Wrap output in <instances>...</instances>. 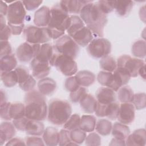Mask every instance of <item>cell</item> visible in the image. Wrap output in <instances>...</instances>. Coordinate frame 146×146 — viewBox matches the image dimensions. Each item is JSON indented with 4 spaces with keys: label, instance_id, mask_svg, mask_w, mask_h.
<instances>
[{
    "label": "cell",
    "instance_id": "50",
    "mask_svg": "<svg viewBox=\"0 0 146 146\" xmlns=\"http://www.w3.org/2000/svg\"><path fill=\"white\" fill-rule=\"evenodd\" d=\"M29 120V119L28 118L25 116L18 119L13 120V124L15 126V128H17L18 130L21 131H25L26 124L28 122Z\"/></svg>",
    "mask_w": 146,
    "mask_h": 146
},
{
    "label": "cell",
    "instance_id": "35",
    "mask_svg": "<svg viewBox=\"0 0 146 146\" xmlns=\"http://www.w3.org/2000/svg\"><path fill=\"white\" fill-rule=\"evenodd\" d=\"M132 54L137 58H145L146 55V43L145 40H138L134 42L132 46Z\"/></svg>",
    "mask_w": 146,
    "mask_h": 146
},
{
    "label": "cell",
    "instance_id": "7",
    "mask_svg": "<svg viewBox=\"0 0 146 146\" xmlns=\"http://www.w3.org/2000/svg\"><path fill=\"white\" fill-rule=\"evenodd\" d=\"M23 36L26 42L31 44L46 43L51 38L47 27H40L35 26H29L25 28Z\"/></svg>",
    "mask_w": 146,
    "mask_h": 146
},
{
    "label": "cell",
    "instance_id": "13",
    "mask_svg": "<svg viewBox=\"0 0 146 146\" xmlns=\"http://www.w3.org/2000/svg\"><path fill=\"white\" fill-rule=\"evenodd\" d=\"M135 116V108L130 103H122L119 107L117 119L119 121L124 124H131Z\"/></svg>",
    "mask_w": 146,
    "mask_h": 146
},
{
    "label": "cell",
    "instance_id": "15",
    "mask_svg": "<svg viewBox=\"0 0 146 146\" xmlns=\"http://www.w3.org/2000/svg\"><path fill=\"white\" fill-rule=\"evenodd\" d=\"M35 50L34 44L27 42L20 44L16 50L17 59L22 63H27L34 58Z\"/></svg>",
    "mask_w": 146,
    "mask_h": 146
},
{
    "label": "cell",
    "instance_id": "14",
    "mask_svg": "<svg viewBox=\"0 0 146 146\" xmlns=\"http://www.w3.org/2000/svg\"><path fill=\"white\" fill-rule=\"evenodd\" d=\"M130 78L131 76L126 71L117 67L112 72V80L108 88L114 91H117L121 87L126 84L129 82Z\"/></svg>",
    "mask_w": 146,
    "mask_h": 146
},
{
    "label": "cell",
    "instance_id": "21",
    "mask_svg": "<svg viewBox=\"0 0 146 146\" xmlns=\"http://www.w3.org/2000/svg\"><path fill=\"white\" fill-rule=\"evenodd\" d=\"M38 91L44 96L50 95L56 90L55 81L52 78L46 77L39 80L37 84Z\"/></svg>",
    "mask_w": 146,
    "mask_h": 146
},
{
    "label": "cell",
    "instance_id": "4",
    "mask_svg": "<svg viewBox=\"0 0 146 146\" xmlns=\"http://www.w3.org/2000/svg\"><path fill=\"white\" fill-rule=\"evenodd\" d=\"M71 24L67 30L68 35L79 46L85 47L93 39L94 35L90 30L85 26L80 17L71 15Z\"/></svg>",
    "mask_w": 146,
    "mask_h": 146
},
{
    "label": "cell",
    "instance_id": "5",
    "mask_svg": "<svg viewBox=\"0 0 146 146\" xmlns=\"http://www.w3.org/2000/svg\"><path fill=\"white\" fill-rule=\"evenodd\" d=\"M72 108L66 101L60 99L52 100L48 105L47 117L53 124H64L71 115Z\"/></svg>",
    "mask_w": 146,
    "mask_h": 146
},
{
    "label": "cell",
    "instance_id": "38",
    "mask_svg": "<svg viewBox=\"0 0 146 146\" xmlns=\"http://www.w3.org/2000/svg\"><path fill=\"white\" fill-rule=\"evenodd\" d=\"M120 105L116 102L111 103L107 105L106 110V116L111 120L117 119Z\"/></svg>",
    "mask_w": 146,
    "mask_h": 146
},
{
    "label": "cell",
    "instance_id": "54",
    "mask_svg": "<svg viewBox=\"0 0 146 146\" xmlns=\"http://www.w3.org/2000/svg\"><path fill=\"white\" fill-rule=\"evenodd\" d=\"M7 25L9 26V27L11 30V34L14 35H20L22 33L23 30L24 29V26H25L23 23L21 25H11L7 23Z\"/></svg>",
    "mask_w": 146,
    "mask_h": 146
},
{
    "label": "cell",
    "instance_id": "34",
    "mask_svg": "<svg viewBox=\"0 0 146 146\" xmlns=\"http://www.w3.org/2000/svg\"><path fill=\"white\" fill-rule=\"evenodd\" d=\"M99 64L100 68L103 71L107 72H113L117 68L116 62L112 56L109 55L102 58L99 62Z\"/></svg>",
    "mask_w": 146,
    "mask_h": 146
},
{
    "label": "cell",
    "instance_id": "12",
    "mask_svg": "<svg viewBox=\"0 0 146 146\" xmlns=\"http://www.w3.org/2000/svg\"><path fill=\"white\" fill-rule=\"evenodd\" d=\"M32 75L36 79L47 77L50 71V64L48 62L34 58L30 62Z\"/></svg>",
    "mask_w": 146,
    "mask_h": 146
},
{
    "label": "cell",
    "instance_id": "25",
    "mask_svg": "<svg viewBox=\"0 0 146 146\" xmlns=\"http://www.w3.org/2000/svg\"><path fill=\"white\" fill-rule=\"evenodd\" d=\"M75 77L80 86L82 87H88L92 84L95 80V74L87 70L80 71L76 72Z\"/></svg>",
    "mask_w": 146,
    "mask_h": 146
},
{
    "label": "cell",
    "instance_id": "18",
    "mask_svg": "<svg viewBox=\"0 0 146 146\" xmlns=\"http://www.w3.org/2000/svg\"><path fill=\"white\" fill-rule=\"evenodd\" d=\"M34 47L35 50L34 58L50 62L54 54L53 47L50 44H34Z\"/></svg>",
    "mask_w": 146,
    "mask_h": 146
},
{
    "label": "cell",
    "instance_id": "44",
    "mask_svg": "<svg viewBox=\"0 0 146 146\" xmlns=\"http://www.w3.org/2000/svg\"><path fill=\"white\" fill-rule=\"evenodd\" d=\"M14 70L17 74L19 84L25 82L30 75L29 70L25 66H20L17 67Z\"/></svg>",
    "mask_w": 146,
    "mask_h": 146
},
{
    "label": "cell",
    "instance_id": "28",
    "mask_svg": "<svg viewBox=\"0 0 146 146\" xmlns=\"http://www.w3.org/2000/svg\"><path fill=\"white\" fill-rule=\"evenodd\" d=\"M111 131L114 137L121 140H125L130 133V129L128 126L118 122L114 123Z\"/></svg>",
    "mask_w": 146,
    "mask_h": 146
},
{
    "label": "cell",
    "instance_id": "24",
    "mask_svg": "<svg viewBox=\"0 0 146 146\" xmlns=\"http://www.w3.org/2000/svg\"><path fill=\"white\" fill-rule=\"evenodd\" d=\"M97 100L91 94L86 93L79 101L82 110L86 113H92L95 112Z\"/></svg>",
    "mask_w": 146,
    "mask_h": 146
},
{
    "label": "cell",
    "instance_id": "55",
    "mask_svg": "<svg viewBox=\"0 0 146 146\" xmlns=\"http://www.w3.org/2000/svg\"><path fill=\"white\" fill-rule=\"evenodd\" d=\"M11 34V30L7 25L2 30H1V41H8Z\"/></svg>",
    "mask_w": 146,
    "mask_h": 146
},
{
    "label": "cell",
    "instance_id": "42",
    "mask_svg": "<svg viewBox=\"0 0 146 146\" xmlns=\"http://www.w3.org/2000/svg\"><path fill=\"white\" fill-rule=\"evenodd\" d=\"M100 11L107 15L115 9V1H99L96 2Z\"/></svg>",
    "mask_w": 146,
    "mask_h": 146
},
{
    "label": "cell",
    "instance_id": "47",
    "mask_svg": "<svg viewBox=\"0 0 146 146\" xmlns=\"http://www.w3.org/2000/svg\"><path fill=\"white\" fill-rule=\"evenodd\" d=\"M35 85H36V80L34 79V76L31 75H30V76L25 82L19 84V87L23 91H26L27 92L33 90Z\"/></svg>",
    "mask_w": 146,
    "mask_h": 146
},
{
    "label": "cell",
    "instance_id": "26",
    "mask_svg": "<svg viewBox=\"0 0 146 146\" xmlns=\"http://www.w3.org/2000/svg\"><path fill=\"white\" fill-rule=\"evenodd\" d=\"M44 131V124L38 120H29L25 127L26 133L32 136H40Z\"/></svg>",
    "mask_w": 146,
    "mask_h": 146
},
{
    "label": "cell",
    "instance_id": "27",
    "mask_svg": "<svg viewBox=\"0 0 146 146\" xmlns=\"http://www.w3.org/2000/svg\"><path fill=\"white\" fill-rule=\"evenodd\" d=\"M96 117L91 115H84L80 117L79 128L86 132H92L95 129Z\"/></svg>",
    "mask_w": 146,
    "mask_h": 146
},
{
    "label": "cell",
    "instance_id": "32",
    "mask_svg": "<svg viewBox=\"0 0 146 146\" xmlns=\"http://www.w3.org/2000/svg\"><path fill=\"white\" fill-rule=\"evenodd\" d=\"M9 115L11 119H18L25 116V106L21 103H11Z\"/></svg>",
    "mask_w": 146,
    "mask_h": 146
},
{
    "label": "cell",
    "instance_id": "16",
    "mask_svg": "<svg viewBox=\"0 0 146 146\" xmlns=\"http://www.w3.org/2000/svg\"><path fill=\"white\" fill-rule=\"evenodd\" d=\"M50 18L51 14L50 8L47 6H43L35 11L34 17V23L38 27H47Z\"/></svg>",
    "mask_w": 146,
    "mask_h": 146
},
{
    "label": "cell",
    "instance_id": "36",
    "mask_svg": "<svg viewBox=\"0 0 146 146\" xmlns=\"http://www.w3.org/2000/svg\"><path fill=\"white\" fill-rule=\"evenodd\" d=\"M112 125L111 121L107 119H100L96 123L95 129L97 132L102 136L108 135L111 131Z\"/></svg>",
    "mask_w": 146,
    "mask_h": 146
},
{
    "label": "cell",
    "instance_id": "49",
    "mask_svg": "<svg viewBox=\"0 0 146 146\" xmlns=\"http://www.w3.org/2000/svg\"><path fill=\"white\" fill-rule=\"evenodd\" d=\"M10 102H6L2 105H0V115L2 119L5 120H10L11 119L9 115V110L11 105Z\"/></svg>",
    "mask_w": 146,
    "mask_h": 146
},
{
    "label": "cell",
    "instance_id": "17",
    "mask_svg": "<svg viewBox=\"0 0 146 146\" xmlns=\"http://www.w3.org/2000/svg\"><path fill=\"white\" fill-rule=\"evenodd\" d=\"M92 2L91 1L80 0H66L61 1L59 5L62 9L68 14H78L83 7L87 3Z\"/></svg>",
    "mask_w": 146,
    "mask_h": 146
},
{
    "label": "cell",
    "instance_id": "11",
    "mask_svg": "<svg viewBox=\"0 0 146 146\" xmlns=\"http://www.w3.org/2000/svg\"><path fill=\"white\" fill-rule=\"evenodd\" d=\"M26 12L23 2L16 1L9 4L7 13L8 23L11 25H21L23 23Z\"/></svg>",
    "mask_w": 146,
    "mask_h": 146
},
{
    "label": "cell",
    "instance_id": "40",
    "mask_svg": "<svg viewBox=\"0 0 146 146\" xmlns=\"http://www.w3.org/2000/svg\"><path fill=\"white\" fill-rule=\"evenodd\" d=\"M97 80L101 85L108 87L112 80V72L105 71H100L97 76Z\"/></svg>",
    "mask_w": 146,
    "mask_h": 146
},
{
    "label": "cell",
    "instance_id": "23",
    "mask_svg": "<svg viewBox=\"0 0 146 146\" xmlns=\"http://www.w3.org/2000/svg\"><path fill=\"white\" fill-rule=\"evenodd\" d=\"M59 132L55 127H47L43 133V140L46 145L48 146H55L59 143Z\"/></svg>",
    "mask_w": 146,
    "mask_h": 146
},
{
    "label": "cell",
    "instance_id": "30",
    "mask_svg": "<svg viewBox=\"0 0 146 146\" xmlns=\"http://www.w3.org/2000/svg\"><path fill=\"white\" fill-rule=\"evenodd\" d=\"M133 6L131 1H115V9L120 16H125L129 13Z\"/></svg>",
    "mask_w": 146,
    "mask_h": 146
},
{
    "label": "cell",
    "instance_id": "43",
    "mask_svg": "<svg viewBox=\"0 0 146 146\" xmlns=\"http://www.w3.org/2000/svg\"><path fill=\"white\" fill-rule=\"evenodd\" d=\"M70 137L72 141L77 144H82L86 137V132L79 128L71 130L70 132Z\"/></svg>",
    "mask_w": 146,
    "mask_h": 146
},
{
    "label": "cell",
    "instance_id": "22",
    "mask_svg": "<svg viewBox=\"0 0 146 146\" xmlns=\"http://www.w3.org/2000/svg\"><path fill=\"white\" fill-rule=\"evenodd\" d=\"M15 127L10 122H3L0 126V142L2 145L5 142L8 141L15 135Z\"/></svg>",
    "mask_w": 146,
    "mask_h": 146
},
{
    "label": "cell",
    "instance_id": "45",
    "mask_svg": "<svg viewBox=\"0 0 146 146\" xmlns=\"http://www.w3.org/2000/svg\"><path fill=\"white\" fill-rule=\"evenodd\" d=\"M64 87L67 91L71 92L78 89L80 87V85L79 84L75 76H71L66 79L64 83Z\"/></svg>",
    "mask_w": 146,
    "mask_h": 146
},
{
    "label": "cell",
    "instance_id": "56",
    "mask_svg": "<svg viewBox=\"0 0 146 146\" xmlns=\"http://www.w3.org/2000/svg\"><path fill=\"white\" fill-rule=\"evenodd\" d=\"M24 141L20 138L13 137L9 140L7 143L5 144L6 145H25Z\"/></svg>",
    "mask_w": 146,
    "mask_h": 146
},
{
    "label": "cell",
    "instance_id": "59",
    "mask_svg": "<svg viewBox=\"0 0 146 146\" xmlns=\"http://www.w3.org/2000/svg\"><path fill=\"white\" fill-rule=\"evenodd\" d=\"M7 102V96L6 95V92L4 90L2 89L1 90V104L0 105H2Z\"/></svg>",
    "mask_w": 146,
    "mask_h": 146
},
{
    "label": "cell",
    "instance_id": "2",
    "mask_svg": "<svg viewBox=\"0 0 146 146\" xmlns=\"http://www.w3.org/2000/svg\"><path fill=\"white\" fill-rule=\"evenodd\" d=\"M25 116L30 120L41 121L47 115V107L43 95L33 90L27 92L25 96Z\"/></svg>",
    "mask_w": 146,
    "mask_h": 146
},
{
    "label": "cell",
    "instance_id": "3",
    "mask_svg": "<svg viewBox=\"0 0 146 146\" xmlns=\"http://www.w3.org/2000/svg\"><path fill=\"white\" fill-rule=\"evenodd\" d=\"M51 18L47 26L51 38L58 39L63 35L71 24V17L62 9L59 3L50 9Z\"/></svg>",
    "mask_w": 146,
    "mask_h": 146
},
{
    "label": "cell",
    "instance_id": "41",
    "mask_svg": "<svg viewBox=\"0 0 146 146\" xmlns=\"http://www.w3.org/2000/svg\"><path fill=\"white\" fill-rule=\"evenodd\" d=\"M133 105L135 108L138 110L143 109L146 106V95L145 93H137L134 94Z\"/></svg>",
    "mask_w": 146,
    "mask_h": 146
},
{
    "label": "cell",
    "instance_id": "1",
    "mask_svg": "<svg viewBox=\"0 0 146 146\" xmlns=\"http://www.w3.org/2000/svg\"><path fill=\"white\" fill-rule=\"evenodd\" d=\"M80 18L94 36H103L104 27L107 22V15L99 9L96 2L86 4L80 12Z\"/></svg>",
    "mask_w": 146,
    "mask_h": 146
},
{
    "label": "cell",
    "instance_id": "48",
    "mask_svg": "<svg viewBox=\"0 0 146 146\" xmlns=\"http://www.w3.org/2000/svg\"><path fill=\"white\" fill-rule=\"evenodd\" d=\"M87 93V90L83 87H80L75 91L71 92L70 94V98L72 102H79L82 97Z\"/></svg>",
    "mask_w": 146,
    "mask_h": 146
},
{
    "label": "cell",
    "instance_id": "37",
    "mask_svg": "<svg viewBox=\"0 0 146 146\" xmlns=\"http://www.w3.org/2000/svg\"><path fill=\"white\" fill-rule=\"evenodd\" d=\"M80 121V117L78 114L75 113L71 115L64 124L63 127L64 129H66L68 131L73 130L74 129L79 128Z\"/></svg>",
    "mask_w": 146,
    "mask_h": 146
},
{
    "label": "cell",
    "instance_id": "31",
    "mask_svg": "<svg viewBox=\"0 0 146 146\" xmlns=\"http://www.w3.org/2000/svg\"><path fill=\"white\" fill-rule=\"evenodd\" d=\"M1 78L3 84L6 87H12L18 83V78L15 70L1 72Z\"/></svg>",
    "mask_w": 146,
    "mask_h": 146
},
{
    "label": "cell",
    "instance_id": "20",
    "mask_svg": "<svg viewBox=\"0 0 146 146\" xmlns=\"http://www.w3.org/2000/svg\"><path fill=\"white\" fill-rule=\"evenodd\" d=\"M97 101L102 104H108L116 100V94L113 90L108 87H101L96 92Z\"/></svg>",
    "mask_w": 146,
    "mask_h": 146
},
{
    "label": "cell",
    "instance_id": "33",
    "mask_svg": "<svg viewBox=\"0 0 146 146\" xmlns=\"http://www.w3.org/2000/svg\"><path fill=\"white\" fill-rule=\"evenodd\" d=\"M134 93L128 86L121 87L118 90L117 98L121 103H131L133 100Z\"/></svg>",
    "mask_w": 146,
    "mask_h": 146
},
{
    "label": "cell",
    "instance_id": "46",
    "mask_svg": "<svg viewBox=\"0 0 146 146\" xmlns=\"http://www.w3.org/2000/svg\"><path fill=\"white\" fill-rule=\"evenodd\" d=\"M85 141L87 145L98 146L101 144V138L98 133L95 132H92L86 136Z\"/></svg>",
    "mask_w": 146,
    "mask_h": 146
},
{
    "label": "cell",
    "instance_id": "10",
    "mask_svg": "<svg viewBox=\"0 0 146 146\" xmlns=\"http://www.w3.org/2000/svg\"><path fill=\"white\" fill-rule=\"evenodd\" d=\"M144 64L143 60L132 58L127 55L119 56L117 61V67L124 70L131 77H136L140 68Z\"/></svg>",
    "mask_w": 146,
    "mask_h": 146
},
{
    "label": "cell",
    "instance_id": "39",
    "mask_svg": "<svg viewBox=\"0 0 146 146\" xmlns=\"http://www.w3.org/2000/svg\"><path fill=\"white\" fill-rule=\"evenodd\" d=\"M59 145H78L73 142L70 137V132L66 129H62L60 131L59 134Z\"/></svg>",
    "mask_w": 146,
    "mask_h": 146
},
{
    "label": "cell",
    "instance_id": "52",
    "mask_svg": "<svg viewBox=\"0 0 146 146\" xmlns=\"http://www.w3.org/2000/svg\"><path fill=\"white\" fill-rule=\"evenodd\" d=\"M42 1H23V4L25 9L29 11H33L37 9L42 3Z\"/></svg>",
    "mask_w": 146,
    "mask_h": 146
},
{
    "label": "cell",
    "instance_id": "9",
    "mask_svg": "<svg viewBox=\"0 0 146 146\" xmlns=\"http://www.w3.org/2000/svg\"><path fill=\"white\" fill-rule=\"evenodd\" d=\"M87 51L90 56L95 58L102 59L110 54L111 42L104 38H95L87 45Z\"/></svg>",
    "mask_w": 146,
    "mask_h": 146
},
{
    "label": "cell",
    "instance_id": "51",
    "mask_svg": "<svg viewBox=\"0 0 146 146\" xmlns=\"http://www.w3.org/2000/svg\"><path fill=\"white\" fill-rule=\"evenodd\" d=\"M12 48L8 41H1V58L11 54Z\"/></svg>",
    "mask_w": 146,
    "mask_h": 146
},
{
    "label": "cell",
    "instance_id": "19",
    "mask_svg": "<svg viewBox=\"0 0 146 146\" xmlns=\"http://www.w3.org/2000/svg\"><path fill=\"white\" fill-rule=\"evenodd\" d=\"M127 145L144 146L146 143V131L144 129H138L126 138Z\"/></svg>",
    "mask_w": 146,
    "mask_h": 146
},
{
    "label": "cell",
    "instance_id": "58",
    "mask_svg": "<svg viewBox=\"0 0 146 146\" xmlns=\"http://www.w3.org/2000/svg\"><path fill=\"white\" fill-rule=\"evenodd\" d=\"M125 141L124 140H121L114 137L112 139L111 143H110V145H125Z\"/></svg>",
    "mask_w": 146,
    "mask_h": 146
},
{
    "label": "cell",
    "instance_id": "61",
    "mask_svg": "<svg viewBox=\"0 0 146 146\" xmlns=\"http://www.w3.org/2000/svg\"><path fill=\"white\" fill-rule=\"evenodd\" d=\"M0 22H1V30H2L7 25L6 24V20L4 16L0 15Z\"/></svg>",
    "mask_w": 146,
    "mask_h": 146
},
{
    "label": "cell",
    "instance_id": "57",
    "mask_svg": "<svg viewBox=\"0 0 146 146\" xmlns=\"http://www.w3.org/2000/svg\"><path fill=\"white\" fill-rule=\"evenodd\" d=\"M8 6L3 1H1V5H0V12L1 15L3 16L7 15V11H8Z\"/></svg>",
    "mask_w": 146,
    "mask_h": 146
},
{
    "label": "cell",
    "instance_id": "29",
    "mask_svg": "<svg viewBox=\"0 0 146 146\" xmlns=\"http://www.w3.org/2000/svg\"><path fill=\"white\" fill-rule=\"evenodd\" d=\"M17 65V59L15 55L13 54L5 56L1 58V72H7L13 71L14 68H16Z\"/></svg>",
    "mask_w": 146,
    "mask_h": 146
},
{
    "label": "cell",
    "instance_id": "53",
    "mask_svg": "<svg viewBox=\"0 0 146 146\" xmlns=\"http://www.w3.org/2000/svg\"><path fill=\"white\" fill-rule=\"evenodd\" d=\"M26 145H44L43 140L36 136H28L25 139Z\"/></svg>",
    "mask_w": 146,
    "mask_h": 146
},
{
    "label": "cell",
    "instance_id": "8",
    "mask_svg": "<svg viewBox=\"0 0 146 146\" xmlns=\"http://www.w3.org/2000/svg\"><path fill=\"white\" fill-rule=\"evenodd\" d=\"M55 51L75 59L79 52L78 44L68 35H63L55 41L54 47Z\"/></svg>",
    "mask_w": 146,
    "mask_h": 146
},
{
    "label": "cell",
    "instance_id": "6",
    "mask_svg": "<svg viewBox=\"0 0 146 146\" xmlns=\"http://www.w3.org/2000/svg\"><path fill=\"white\" fill-rule=\"evenodd\" d=\"M49 63L67 76H71L77 72L78 66L74 59L56 51L54 52Z\"/></svg>",
    "mask_w": 146,
    "mask_h": 146
},
{
    "label": "cell",
    "instance_id": "60",
    "mask_svg": "<svg viewBox=\"0 0 146 146\" xmlns=\"http://www.w3.org/2000/svg\"><path fill=\"white\" fill-rule=\"evenodd\" d=\"M145 66L144 64L140 68V70L139 71V74L144 79H145Z\"/></svg>",
    "mask_w": 146,
    "mask_h": 146
}]
</instances>
